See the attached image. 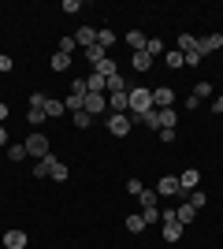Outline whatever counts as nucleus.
I'll return each mask as SVG.
<instances>
[{"instance_id": "obj_1", "label": "nucleus", "mask_w": 223, "mask_h": 249, "mask_svg": "<svg viewBox=\"0 0 223 249\" xmlns=\"http://www.w3.org/2000/svg\"><path fill=\"white\" fill-rule=\"evenodd\" d=\"M127 97H130V108H127L130 123H138L145 112H153V89H145V86H130Z\"/></svg>"}, {"instance_id": "obj_2", "label": "nucleus", "mask_w": 223, "mask_h": 249, "mask_svg": "<svg viewBox=\"0 0 223 249\" xmlns=\"http://www.w3.org/2000/svg\"><path fill=\"white\" fill-rule=\"evenodd\" d=\"M22 145H26V156H37V160H45V156H49V138H45L41 130H37V134H30Z\"/></svg>"}, {"instance_id": "obj_3", "label": "nucleus", "mask_w": 223, "mask_h": 249, "mask_svg": "<svg viewBox=\"0 0 223 249\" xmlns=\"http://www.w3.org/2000/svg\"><path fill=\"white\" fill-rule=\"evenodd\" d=\"M156 194L160 197H182V186H179V175H164L156 182Z\"/></svg>"}, {"instance_id": "obj_4", "label": "nucleus", "mask_w": 223, "mask_h": 249, "mask_svg": "<svg viewBox=\"0 0 223 249\" xmlns=\"http://www.w3.org/2000/svg\"><path fill=\"white\" fill-rule=\"evenodd\" d=\"M82 108L89 115H101L108 108V93H86V101H82Z\"/></svg>"}, {"instance_id": "obj_5", "label": "nucleus", "mask_w": 223, "mask_h": 249, "mask_svg": "<svg viewBox=\"0 0 223 249\" xmlns=\"http://www.w3.org/2000/svg\"><path fill=\"white\" fill-rule=\"evenodd\" d=\"M108 130H112V138H127L130 134V115H108Z\"/></svg>"}, {"instance_id": "obj_6", "label": "nucleus", "mask_w": 223, "mask_h": 249, "mask_svg": "<svg viewBox=\"0 0 223 249\" xmlns=\"http://www.w3.org/2000/svg\"><path fill=\"white\" fill-rule=\"evenodd\" d=\"M153 108H175V89L156 86V89H153Z\"/></svg>"}, {"instance_id": "obj_7", "label": "nucleus", "mask_w": 223, "mask_h": 249, "mask_svg": "<svg viewBox=\"0 0 223 249\" xmlns=\"http://www.w3.org/2000/svg\"><path fill=\"white\" fill-rule=\"evenodd\" d=\"M108 108H112V115H127V108H130L127 89H119V93H108Z\"/></svg>"}, {"instance_id": "obj_8", "label": "nucleus", "mask_w": 223, "mask_h": 249, "mask_svg": "<svg viewBox=\"0 0 223 249\" xmlns=\"http://www.w3.org/2000/svg\"><path fill=\"white\" fill-rule=\"evenodd\" d=\"M175 49H179L182 56H193V52L201 56V49H197V37H193V34H179V37H175Z\"/></svg>"}, {"instance_id": "obj_9", "label": "nucleus", "mask_w": 223, "mask_h": 249, "mask_svg": "<svg viewBox=\"0 0 223 249\" xmlns=\"http://www.w3.org/2000/svg\"><path fill=\"white\" fill-rule=\"evenodd\" d=\"M179 186H182V194H190V190H197L201 186V171H193V167H186L179 175Z\"/></svg>"}, {"instance_id": "obj_10", "label": "nucleus", "mask_w": 223, "mask_h": 249, "mask_svg": "<svg viewBox=\"0 0 223 249\" xmlns=\"http://www.w3.org/2000/svg\"><path fill=\"white\" fill-rule=\"evenodd\" d=\"M67 175H71V167H67L64 160H56V156L49 153V178H56V182H64Z\"/></svg>"}, {"instance_id": "obj_11", "label": "nucleus", "mask_w": 223, "mask_h": 249, "mask_svg": "<svg viewBox=\"0 0 223 249\" xmlns=\"http://www.w3.org/2000/svg\"><path fill=\"white\" fill-rule=\"evenodd\" d=\"M197 49H201V56L220 52V49H223V34H208V37H201V41H197Z\"/></svg>"}, {"instance_id": "obj_12", "label": "nucleus", "mask_w": 223, "mask_h": 249, "mask_svg": "<svg viewBox=\"0 0 223 249\" xmlns=\"http://www.w3.org/2000/svg\"><path fill=\"white\" fill-rule=\"evenodd\" d=\"M4 246L8 249H26V231H4Z\"/></svg>"}, {"instance_id": "obj_13", "label": "nucleus", "mask_w": 223, "mask_h": 249, "mask_svg": "<svg viewBox=\"0 0 223 249\" xmlns=\"http://www.w3.org/2000/svg\"><path fill=\"white\" fill-rule=\"evenodd\" d=\"M86 93H108V82L101 78V74H86Z\"/></svg>"}, {"instance_id": "obj_14", "label": "nucleus", "mask_w": 223, "mask_h": 249, "mask_svg": "<svg viewBox=\"0 0 223 249\" xmlns=\"http://www.w3.org/2000/svg\"><path fill=\"white\" fill-rule=\"evenodd\" d=\"M156 112H160V130H164V126H168V130L179 126V112H175V108H156Z\"/></svg>"}, {"instance_id": "obj_15", "label": "nucleus", "mask_w": 223, "mask_h": 249, "mask_svg": "<svg viewBox=\"0 0 223 249\" xmlns=\"http://www.w3.org/2000/svg\"><path fill=\"white\" fill-rule=\"evenodd\" d=\"M74 41L82 45V49H89V45H97V30H93V26H78V34H74Z\"/></svg>"}, {"instance_id": "obj_16", "label": "nucleus", "mask_w": 223, "mask_h": 249, "mask_svg": "<svg viewBox=\"0 0 223 249\" xmlns=\"http://www.w3.org/2000/svg\"><path fill=\"white\" fill-rule=\"evenodd\" d=\"M175 219H179L182 227H186V223H193V219H197V208H193L190 201H186V205H179V208H175Z\"/></svg>"}, {"instance_id": "obj_17", "label": "nucleus", "mask_w": 223, "mask_h": 249, "mask_svg": "<svg viewBox=\"0 0 223 249\" xmlns=\"http://www.w3.org/2000/svg\"><path fill=\"white\" fill-rule=\"evenodd\" d=\"M123 41H127V45H130V49H134V52H145V41H149V37H145V34H141V30H130L127 37H123Z\"/></svg>"}, {"instance_id": "obj_18", "label": "nucleus", "mask_w": 223, "mask_h": 249, "mask_svg": "<svg viewBox=\"0 0 223 249\" xmlns=\"http://www.w3.org/2000/svg\"><path fill=\"white\" fill-rule=\"evenodd\" d=\"M45 115H49V119H60V115H67L64 101H52V97H49V101H45Z\"/></svg>"}, {"instance_id": "obj_19", "label": "nucleus", "mask_w": 223, "mask_h": 249, "mask_svg": "<svg viewBox=\"0 0 223 249\" xmlns=\"http://www.w3.org/2000/svg\"><path fill=\"white\" fill-rule=\"evenodd\" d=\"M82 56H86V60H89V63H93V67H97V63H101V60H108V52L101 49V45H89V49H82Z\"/></svg>"}, {"instance_id": "obj_20", "label": "nucleus", "mask_w": 223, "mask_h": 249, "mask_svg": "<svg viewBox=\"0 0 223 249\" xmlns=\"http://www.w3.org/2000/svg\"><path fill=\"white\" fill-rule=\"evenodd\" d=\"M164 63H168V71H175V67H182V63H186V56H182L179 49H168V52H164Z\"/></svg>"}, {"instance_id": "obj_21", "label": "nucleus", "mask_w": 223, "mask_h": 249, "mask_svg": "<svg viewBox=\"0 0 223 249\" xmlns=\"http://www.w3.org/2000/svg\"><path fill=\"white\" fill-rule=\"evenodd\" d=\"M130 63H134V71H149V67H153V56H149V52H134Z\"/></svg>"}, {"instance_id": "obj_22", "label": "nucleus", "mask_w": 223, "mask_h": 249, "mask_svg": "<svg viewBox=\"0 0 223 249\" xmlns=\"http://www.w3.org/2000/svg\"><path fill=\"white\" fill-rule=\"evenodd\" d=\"M93 71H97V74H101V78H104V82H108V78H112V74H116V60H112V56H108V60H101V63H97Z\"/></svg>"}, {"instance_id": "obj_23", "label": "nucleus", "mask_w": 223, "mask_h": 249, "mask_svg": "<svg viewBox=\"0 0 223 249\" xmlns=\"http://www.w3.org/2000/svg\"><path fill=\"white\" fill-rule=\"evenodd\" d=\"M116 41H119V37L112 30H97V45H101L104 52H112V45H116Z\"/></svg>"}, {"instance_id": "obj_24", "label": "nucleus", "mask_w": 223, "mask_h": 249, "mask_svg": "<svg viewBox=\"0 0 223 249\" xmlns=\"http://www.w3.org/2000/svg\"><path fill=\"white\" fill-rule=\"evenodd\" d=\"M145 52L153 56V60H156V56H164V52H168V45L160 41V37H149V41H145Z\"/></svg>"}, {"instance_id": "obj_25", "label": "nucleus", "mask_w": 223, "mask_h": 249, "mask_svg": "<svg viewBox=\"0 0 223 249\" xmlns=\"http://www.w3.org/2000/svg\"><path fill=\"white\" fill-rule=\"evenodd\" d=\"M119 89H130V86H127V78H123V74H112V78H108V93H119Z\"/></svg>"}, {"instance_id": "obj_26", "label": "nucleus", "mask_w": 223, "mask_h": 249, "mask_svg": "<svg viewBox=\"0 0 223 249\" xmlns=\"http://www.w3.org/2000/svg\"><path fill=\"white\" fill-rule=\"evenodd\" d=\"M190 205L197 208V212H201V208L208 205V194H205V190H190Z\"/></svg>"}, {"instance_id": "obj_27", "label": "nucleus", "mask_w": 223, "mask_h": 249, "mask_svg": "<svg viewBox=\"0 0 223 249\" xmlns=\"http://www.w3.org/2000/svg\"><path fill=\"white\" fill-rule=\"evenodd\" d=\"M26 119H30V126H41L45 119H49V115H45V108H34V104H30V112H26Z\"/></svg>"}, {"instance_id": "obj_28", "label": "nucleus", "mask_w": 223, "mask_h": 249, "mask_svg": "<svg viewBox=\"0 0 223 249\" xmlns=\"http://www.w3.org/2000/svg\"><path fill=\"white\" fill-rule=\"evenodd\" d=\"M74 49H78V41H74V37H60V41H56V52H64V56H71Z\"/></svg>"}, {"instance_id": "obj_29", "label": "nucleus", "mask_w": 223, "mask_h": 249, "mask_svg": "<svg viewBox=\"0 0 223 249\" xmlns=\"http://www.w3.org/2000/svg\"><path fill=\"white\" fill-rule=\"evenodd\" d=\"M71 67V56H64V52H52V71H67Z\"/></svg>"}, {"instance_id": "obj_30", "label": "nucleus", "mask_w": 223, "mask_h": 249, "mask_svg": "<svg viewBox=\"0 0 223 249\" xmlns=\"http://www.w3.org/2000/svg\"><path fill=\"white\" fill-rule=\"evenodd\" d=\"M71 119H74V126H78V130H86V126L93 123V115L86 112V108H82V112H74V115H71Z\"/></svg>"}, {"instance_id": "obj_31", "label": "nucleus", "mask_w": 223, "mask_h": 249, "mask_svg": "<svg viewBox=\"0 0 223 249\" xmlns=\"http://www.w3.org/2000/svg\"><path fill=\"white\" fill-rule=\"evenodd\" d=\"M190 97H197V101L212 97V82H197V86H193V93H190Z\"/></svg>"}, {"instance_id": "obj_32", "label": "nucleus", "mask_w": 223, "mask_h": 249, "mask_svg": "<svg viewBox=\"0 0 223 249\" xmlns=\"http://www.w3.org/2000/svg\"><path fill=\"white\" fill-rule=\"evenodd\" d=\"M82 101H86V97H78V93H71V97H67V101H64V108H67V112H82Z\"/></svg>"}, {"instance_id": "obj_33", "label": "nucleus", "mask_w": 223, "mask_h": 249, "mask_svg": "<svg viewBox=\"0 0 223 249\" xmlns=\"http://www.w3.org/2000/svg\"><path fill=\"white\" fill-rule=\"evenodd\" d=\"M127 231L130 234H141V231H145V219L141 216H127Z\"/></svg>"}, {"instance_id": "obj_34", "label": "nucleus", "mask_w": 223, "mask_h": 249, "mask_svg": "<svg viewBox=\"0 0 223 249\" xmlns=\"http://www.w3.org/2000/svg\"><path fill=\"white\" fill-rule=\"evenodd\" d=\"M141 123L153 126V130H160V112H156V108H153V112H145V115H141Z\"/></svg>"}, {"instance_id": "obj_35", "label": "nucleus", "mask_w": 223, "mask_h": 249, "mask_svg": "<svg viewBox=\"0 0 223 249\" xmlns=\"http://www.w3.org/2000/svg\"><path fill=\"white\" fill-rule=\"evenodd\" d=\"M156 197H160L156 190H141V208H153V205H156Z\"/></svg>"}, {"instance_id": "obj_36", "label": "nucleus", "mask_w": 223, "mask_h": 249, "mask_svg": "<svg viewBox=\"0 0 223 249\" xmlns=\"http://www.w3.org/2000/svg\"><path fill=\"white\" fill-rule=\"evenodd\" d=\"M8 160H26V145H8Z\"/></svg>"}, {"instance_id": "obj_37", "label": "nucleus", "mask_w": 223, "mask_h": 249, "mask_svg": "<svg viewBox=\"0 0 223 249\" xmlns=\"http://www.w3.org/2000/svg\"><path fill=\"white\" fill-rule=\"evenodd\" d=\"M34 175H37V178H49V156H45V160H37V164H34Z\"/></svg>"}, {"instance_id": "obj_38", "label": "nucleus", "mask_w": 223, "mask_h": 249, "mask_svg": "<svg viewBox=\"0 0 223 249\" xmlns=\"http://www.w3.org/2000/svg\"><path fill=\"white\" fill-rule=\"evenodd\" d=\"M141 219H145V227L153 223V219H160V208L153 205V208H141Z\"/></svg>"}, {"instance_id": "obj_39", "label": "nucleus", "mask_w": 223, "mask_h": 249, "mask_svg": "<svg viewBox=\"0 0 223 249\" xmlns=\"http://www.w3.org/2000/svg\"><path fill=\"white\" fill-rule=\"evenodd\" d=\"M141 190H145V186H141V178H130V182H127V194H134V197H141Z\"/></svg>"}, {"instance_id": "obj_40", "label": "nucleus", "mask_w": 223, "mask_h": 249, "mask_svg": "<svg viewBox=\"0 0 223 249\" xmlns=\"http://www.w3.org/2000/svg\"><path fill=\"white\" fill-rule=\"evenodd\" d=\"M212 112H220V115H223V93H220V97L212 101Z\"/></svg>"}, {"instance_id": "obj_41", "label": "nucleus", "mask_w": 223, "mask_h": 249, "mask_svg": "<svg viewBox=\"0 0 223 249\" xmlns=\"http://www.w3.org/2000/svg\"><path fill=\"white\" fill-rule=\"evenodd\" d=\"M0 71H11V56H0Z\"/></svg>"}, {"instance_id": "obj_42", "label": "nucleus", "mask_w": 223, "mask_h": 249, "mask_svg": "<svg viewBox=\"0 0 223 249\" xmlns=\"http://www.w3.org/2000/svg\"><path fill=\"white\" fill-rule=\"evenodd\" d=\"M4 119H8V104L0 101V123H4Z\"/></svg>"}, {"instance_id": "obj_43", "label": "nucleus", "mask_w": 223, "mask_h": 249, "mask_svg": "<svg viewBox=\"0 0 223 249\" xmlns=\"http://www.w3.org/2000/svg\"><path fill=\"white\" fill-rule=\"evenodd\" d=\"M0 145H8V130L4 126H0Z\"/></svg>"}]
</instances>
